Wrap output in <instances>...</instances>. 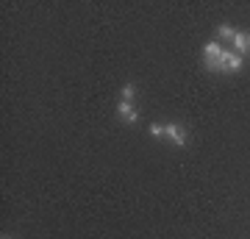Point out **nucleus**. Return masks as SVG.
Instances as JSON below:
<instances>
[{"label": "nucleus", "instance_id": "f257e3e1", "mask_svg": "<svg viewBox=\"0 0 250 239\" xmlns=\"http://www.w3.org/2000/svg\"><path fill=\"white\" fill-rule=\"evenodd\" d=\"M242 56L236 53V50H225L223 59L217 62V72H239L242 70Z\"/></svg>", "mask_w": 250, "mask_h": 239}, {"label": "nucleus", "instance_id": "f03ea898", "mask_svg": "<svg viewBox=\"0 0 250 239\" xmlns=\"http://www.w3.org/2000/svg\"><path fill=\"white\" fill-rule=\"evenodd\" d=\"M223 44L220 42H208L203 47V59H206V70H211V72H217V62L223 59Z\"/></svg>", "mask_w": 250, "mask_h": 239}, {"label": "nucleus", "instance_id": "7ed1b4c3", "mask_svg": "<svg viewBox=\"0 0 250 239\" xmlns=\"http://www.w3.org/2000/svg\"><path fill=\"white\" fill-rule=\"evenodd\" d=\"M164 136H167V139H172L178 148H184V145H187V139H189L187 131H184V125H178V123H167V125H164Z\"/></svg>", "mask_w": 250, "mask_h": 239}, {"label": "nucleus", "instance_id": "20e7f679", "mask_svg": "<svg viewBox=\"0 0 250 239\" xmlns=\"http://www.w3.org/2000/svg\"><path fill=\"white\" fill-rule=\"evenodd\" d=\"M117 114L123 117L125 123H136V120H139V111L134 109V103H125V100L117 103Z\"/></svg>", "mask_w": 250, "mask_h": 239}, {"label": "nucleus", "instance_id": "39448f33", "mask_svg": "<svg viewBox=\"0 0 250 239\" xmlns=\"http://www.w3.org/2000/svg\"><path fill=\"white\" fill-rule=\"evenodd\" d=\"M233 47H236V53L239 56L250 53V34L248 31H236V36H233Z\"/></svg>", "mask_w": 250, "mask_h": 239}, {"label": "nucleus", "instance_id": "423d86ee", "mask_svg": "<svg viewBox=\"0 0 250 239\" xmlns=\"http://www.w3.org/2000/svg\"><path fill=\"white\" fill-rule=\"evenodd\" d=\"M134 98H136V87L134 84H125L123 87V100L125 103H134Z\"/></svg>", "mask_w": 250, "mask_h": 239}, {"label": "nucleus", "instance_id": "0eeeda50", "mask_svg": "<svg viewBox=\"0 0 250 239\" xmlns=\"http://www.w3.org/2000/svg\"><path fill=\"white\" fill-rule=\"evenodd\" d=\"M217 34L223 36V39H231V42H233V36H236V28H231V25H220V28H217Z\"/></svg>", "mask_w": 250, "mask_h": 239}, {"label": "nucleus", "instance_id": "6e6552de", "mask_svg": "<svg viewBox=\"0 0 250 239\" xmlns=\"http://www.w3.org/2000/svg\"><path fill=\"white\" fill-rule=\"evenodd\" d=\"M150 136H156V139H159V136H164V125H161V123H153V125H150Z\"/></svg>", "mask_w": 250, "mask_h": 239}, {"label": "nucleus", "instance_id": "1a4fd4ad", "mask_svg": "<svg viewBox=\"0 0 250 239\" xmlns=\"http://www.w3.org/2000/svg\"><path fill=\"white\" fill-rule=\"evenodd\" d=\"M3 239H9V237H3Z\"/></svg>", "mask_w": 250, "mask_h": 239}]
</instances>
